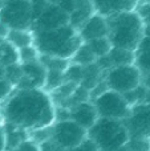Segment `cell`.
<instances>
[{
  "label": "cell",
  "instance_id": "obj_1",
  "mask_svg": "<svg viewBox=\"0 0 150 151\" xmlns=\"http://www.w3.org/2000/svg\"><path fill=\"white\" fill-rule=\"evenodd\" d=\"M0 118L4 123L31 131L55 122L56 105L44 89L15 88L0 102Z\"/></svg>",
  "mask_w": 150,
  "mask_h": 151
},
{
  "label": "cell",
  "instance_id": "obj_2",
  "mask_svg": "<svg viewBox=\"0 0 150 151\" xmlns=\"http://www.w3.org/2000/svg\"><path fill=\"white\" fill-rule=\"evenodd\" d=\"M108 39L112 47L133 50L137 48L145 35V24L137 11H122L106 16Z\"/></svg>",
  "mask_w": 150,
  "mask_h": 151
},
{
  "label": "cell",
  "instance_id": "obj_3",
  "mask_svg": "<svg viewBox=\"0 0 150 151\" xmlns=\"http://www.w3.org/2000/svg\"><path fill=\"white\" fill-rule=\"evenodd\" d=\"M81 42L79 31L69 24L57 29L33 32V45L40 55L71 60Z\"/></svg>",
  "mask_w": 150,
  "mask_h": 151
},
{
  "label": "cell",
  "instance_id": "obj_4",
  "mask_svg": "<svg viewBox=\"0 0 150 151\" xmlns=\"http://www.w3.org/2000/svg\"><path fill=\"white\" fill-rule=\"evenodd\" d=\"M88 138L100 151H114L129 142L130 134L124 121L98 118L88 130Z\"/></svg>",
  "mask_w": 150,
  "mask_h": 151
},
{
  "label": "cell",
  "instance_id": "obj_5",
  "mask_svg": "<svg viewBox=\"0 0 150 151\" xmlns=\"http://www.w3.org/2000/svg\"><path fill=\"white\" fill-rule=\"evenodd\" d=\"M90 101L94 105L100 118L125 121L132 114V107L126 102L124 94L110 89H106Z\"/></svg>",
  "mask_w": 150,
  "mask_h": 151
},
{
  "label": "cell",
  "instance_id": "obj_6",
  "mask_svg": "<svg viewBox=\"0 0 150 151\" xmlns=\"http://www.w3.org/2000/svg\"><path fill=\"white\" fill-rule=\"evenodd\" d=\"M0 21L9 29H31L32 0H0Z\"/></svg>",
  "mask_w": 150,
  "mask_h": 151
},
{
  "label": "cell",
  "instance_id": "obj_7",
  "mask_svg": "<svg viewBox=\"0 0 150 151\" xmlns=\"http://www.w3.org/2000/svg\"><path fill=\"white\" fill-rule=\"evenodd\" d=\"M104 82L108 89L125 94L141 85L142 73L134 64L113 66L104 73Z\"/></svg>",
  "mask_w": 150,
  "mask_h": 151
},
{
  "label": "cell",
  "instance_id": "obj_8",
  "mask_svg": "<svg viewBox=\"0 0 150 151\" xmlns=\"http://www.w3.org/2000/svg\"><path fill=\"white\" fill-rule=\"evenodd\" d=\"M50 138L63 150L68 151L79 146L88 138V130L72 119L55 121L52 123V137Z\"/></svg>",
  "mask_w": 150,
  "mask_h": 151
},
{
  "label": "cell",
  "instance_id": "obj_9",
  "mask_svg": "<svg viewBox=\"0 0 150 151\" xmlns=\"http://www.w3.org/2000/svg\"><path fill=\"white\" fill-rule=\"evenodd\" d=\"M21 65V78L15 88H32V89H44L47 69L44 68L40 60L23 63Z\"/></svg>",
  "mask_w": 150,
  "mask_h": 151
},
{
  "label": "cell",
  "instance_id": "obj_10",
  "mask_svg": "<svg viewBox=\"0 0 150 151\" xmlns=\"http://www.w3.org/2000/svg\"><path fill=\"white\" fill-rule=\"evenodd\" d=\"M108 32L109 28L106 17L97 12L93 13L79 29V35L84 42H88L94 39H100V37H106Z\"/></svg>",
  "mask_w": 150,
  "mask_h": 151
},
{
  "label": "cell",
  "instance_id": "obj_11",
  "mask_svg": "<svg viewBox=\"0 0 150 151\" xmlns=\"http://www.w3.org/2000/svg\"><path fill=\"white\" fill-rule=\"evenodd\" d=\"M98 118H100L98 113L90 99L89 101L80 102V104L74 105L73 107L69 109V119L79 123L85 130H89L98 121Z\"/></svg>",
  "mask_w": 150,
  "mask_h": 151
},
{
  "label": "cell",
  "instance_id": "obj_12",
  "mask_svg": "<svg viewBox=\"0 0 150 151\" xmlns=\"http://www.w3.org/2000/svg\"><path fill=\"white\" fill-rule=\"evenodd\" d=\"M134 63V52L128 49H122V48H116L113 47L110 52L104 57H100L97 60V64L104 72L108 69L113 68V66H120V65H128V64Z\"/></svg>",
  "mask_w": 150,
  "mask_h": 151
},
{
  "label": "cell",
  "instance_id": "obj_13",
  "mask_svg": "<svg viewBox=\"0 0 150 151\" xmlns=\"http://www.w3.org/2000/svg\"><path fill=\"white\" fill-rule=\"evenodd\" d=\"M96 12L102 16H109L122 11H134L140 0H92Z\"/></svg>",
  "mask_w": 150,
  "mask_h": 151
},
{
  "label": "cell",
  "instance_id": "obj_14",
  "mask_svg": "<svg viewBox=\"0 0 150 151\" xmlns=\"http://www.w3.org/2000/svg\"><path fill=\"white\" fill-rule=\"evenodd\" d=\"M93 13H96V9L92 0H74V9L69 15V25L79 31Z\"/></svg>",
  "mask_w": 150,
  "mask_h": 151
},
{
  "label": "cell",
  "instance_id": "obj_15",
  "mask_svg": "<svg viewBox=\"0 0 150 151\" xmlns=\"http://www.w3.org/2000/svg\"><path fill=\"white\" fill-rule=\"evenodd\" d=\"M134 64L142 74L150 73V36L144 35L142 40L134 49Z\"/></svg>",
  "mask_w": 150,
  "mask_h": 151
},
{
  "label": "cell",
  "instance_id": "obj_16",
  "mask_svg": "<svg viewBox=\"0 0 150 151\" xmlns=\"http://www.w3.org/2000/svg\"><path fill=\"white\" fill-rule=\"evenodd\" d=\"M4 139H5V151H12L13 149L19 146L21 142L29 138V133L27 130L17 126L9 125V123H4Z\"/></svg>",
  "mask_w": 150,
  "mask_h": 151
},
{
  "label": "cell",
  "instance_id": "obj_17",
  "mask_svg": "<svg viewBox=\"0 0 150 151\" xmlns=\"http://www.w3.org/2000/svg\"><path fill=\"white\" fill-rule=\"evenodd\" d=\"M104 73L105 72L98 66L97 61L93 64H89L87 66H82V78L80 85L90 91L94 86H97L104 80Z\"/></svg>",
  "mask_w": 150,
  "mask_h": 151
},
{
  "label": "cell",
  "instance_id": "obj_18",
  "mask_svg": "<svg viewBox=\"0 0 150 151\" xmlns=\"http://www.w3.org/2000/svg\"><path fill=\"white\" fill-rule=\"evenodd\" d=\"M5 40L16 49H21L33 45V32L31 29H9Z\"/></svg>",
  "mask_w": 150,
  "mask_h": 151
},
{
  "label": "cell",
  "instance_id": "obj_19",
  "mask_svg": "<svg viewBox=\"0 0 150 151\" xmlns=\"http://www.w3.org/2000/svg\"><path fill=\"white\" fill-rule=\"evenodd\" d=\"M96 61H97V57L94 56V53H93V50L88 45V42H84V41L77 48V50L74 52V55L71 58V63L81 65V66H87L89 64L96 63Z\"/></svg>",
  "mask_w": 150,
  "mask_h": 151
},
{
  "label": "cell",
  "instance_id": "obj_20",
  "mask_svg": "<svg viewBox=\"0 0 150 151\" xmlns=\"http://www.w3.org/2000/svg\"><path fill=\"white\" fill-rule=\"evenodd\" d=\"M16 63H19L17 49L13 45H11L5 39L0 40V65L5 68Z\"/></svg>",
  "mask_w": 150,
  "mask_h": 151
},
{
  "label": "cell",
  "instance_id": "obj_21",
  "mask_svg": "<svg viewBox=\"0 0 150 151\" xmlns=\"http://www.w3.org/2000/svg\"><path fill=\"white\" fill-rule=\"evenodd\" d=\"M88 45H89L90 49L93 50V53H94V56L97 57V60L100 57L106 56L109 52H110L112 48H113V47H112L110 40L108 39V36H106V37H100V39H94V40H90V41H88Z\"/></svg>",
  "mask_w": 150,
  "mask_h": 151
},
{
  "label": "cell",
  "instance_id": "obj_22",
  "mask_svg": "<svg viewBox=\"0 0 150 151\" xmlns=\"http://www.w3.org/2000/svg\"><path fill=\"white\" fill-rule=\"evenodd\" d=\"M17 55H19V63L20 64L36 61L40 57V53L35 45H29V47H24L21 49H17Z\"/></svg>",
  "mask_w": 150,
  "mask_h": 151
},
{
  "label": "cell",
  "instance_id": "obj_23",
  "mask_svg": "<svg viewBox=\"0 0 150 151\" xmlns=\"http://www.w3.org/2000/svg\"><path fill=\"white\" fill-rule=\"evenodd\" d=\"M64 78H65V81L74 82V83H79L80 85L81 78H82V66L71 63L69 64V66L66 68L65 73H64Z\"/></svg>",
  "mask_w": 150,
  "mask_h": 151
},
{
  "label": "cell",
  "instance_id": "obj_24",
  "mask_svg": "<svg viewBox=\"0 0 150 151\" xmlns=\"http://www.w3.org/2000/svg\"><path fill=\"white\" fill-rule=\"evenodd\" d=\"M136 11L140 15V17L142 19L144 24L150 27V1H140Z\"/></svg>",
  "mask_w": 150,
  "mask_h": 151
},
{
  "label": "cell",
  "instance_id": "obj_25",
  "mask_svg": "<svg viewBox=\"0 0 150 151\" xmlns=\"http://www.w3.org/2000/svg\"><path fill=\"white\" fill-rule=\"evenodd\" d=\"M13 89H15V86H13L7 78L0 77V102L4 101L11 94V91H12Z\"/></svg>",
  "mask_w": 150,
  "mask_h": 151
},
{
  "label": "cell",
  "instance_id": "obj_26",
  "mask_svg": "<svg viewBox=\"0 0 150 151\" xmlns=\"http://www.w3.org/2000/svg\"><path fill=\"white\" fill-rule=\"evenodd\" d=\"M12 151H41L40 146L36 143L35 141H32L31 138L25 139L24 142H21L16 149H13Z\"/></svg>",
  "mask_w": 150,
  "mask_h": 151
},
{
  "label": "cell",
  "instance_id": "obj_27",
  "mask_svg": "<svg viewBox=\"0 0 150 151\" xmlns=\"http://www.w3.org/2000/svg\"><path fill=\"white\" fill-rule=\"evenodd\" d=\"M68 151H100V149H98L89 138H87L84 142H81L79 146H76L74 149H71Z\"/></svg>",
  "mask_w": 150,
  "mask_h": 151
},
{
  "label": "cell",
  "instance_id": "obj_28",
  "mask_svg": "<svg viewBox=\"0 0 150 151\" xmlns=\"http://www.w3.org/2000/svg\"><path fill=\"white\" fill-rule=\"evenodd\" d=\"M39 146H40V149H41V151H65V150L61 149L52 138L45 141V142H43V143H40Z\"/></svg>",
  "mask_w": 150,
  "mask_h": 151
},
{
  "label": "cell",
  "instance_id": "obj_29",
  "mask_svg": "<svg viewBox=\"0 0 150 151\" xmlns=\"http://www.w3.org/2000/svg\"><path fill=\"white\" fill-rule=\"evenodd\" d=\"M56 4H57L64 12L68 13V15H71L74 9V0H58Z\"/></svg>",
  "mask_w": 150,
  "mask_h": 151
},
{
  "label": "cell",
  "instance_id": "obj_30",
  "mask_svg": "<svg viewBox=\"0 0 150 151\" xmlns=\"http://www.w3.org/2000/svg\"><path fill=\"white\" fill-rule=\"evenodd\" d=\"M0 151H5V139H4V126L0 118Z\"/></svg>",
  "mask_w": 150,
  "mask_h": 151
},
{
  "label": "cell",
  "instance_id": "obj_31",
  "mask_svg": "<svg viewBox=\"0 0 150 151\" xmlns=\"http://www.w3.org/2000/svg\"><path fill=\"white\" fill-rule=\"evenodd\" d=\"M8 32H9V27L7 24H4L3 21H0V40L7 39Z\"/></svg>",
  "mask_w": 150,
  "mask_h": 151
},
{
  "label": "cell",
  "instance_id": "obj_32",
  "mask_svg": "<svg viewBox=\"0 0 150 151\" xmlns=\"http://www.w3.org/2000/svg\"><path fill=\"white\" fill-rule=\"evenodd\" d=\"M114 151H130V149L128 147V145H125V146L120 147V149H117V150H114Z\"/></svg>",
  "mask_w": 150,
  "mask_h": 151
},
{
  "label": "cell",
  "instance_id": "obj_33",
  "mask_svg": "<svg viewBox=\"0 0 150 151\" xmlns=\"http://www.w3.org/2000/svg\"><path fill=\"white\" fill-rule=\"evenodd\" d=\"M47 1H49V3H57L58 0H47Z\"/></svg>",
  "mask_w": 150,
  "mask_h": 151
},
{
  "label": "cell",
  "instance_id": "obj_34",
  "mask_svg": "<svg viewBox=\"0 0 150 151\" xmlns=\"http://www.w3.org/2000/svg\"><path fill=\"white\" fill-rule=\"evenodd\" d=\"M141 151H150V149H148V150H141Z\"/></svg>",
  "mask_w": 150,
  "mask_h": 151
},
{
  "label": "cell",
  "instance_id": "obj_35",
  "mask_svg": "<svg viewBox=\"0 0 150 151\" xmlns=\"http://www.w3.org/2000/svg\"><path fill=\"white\" fill-rule=\"evenodd\" d=\"M140 1H141V0H140Z\"/></svg>",
  "mask_w": 150,
  "mask_h": 151
}]
</instances>
